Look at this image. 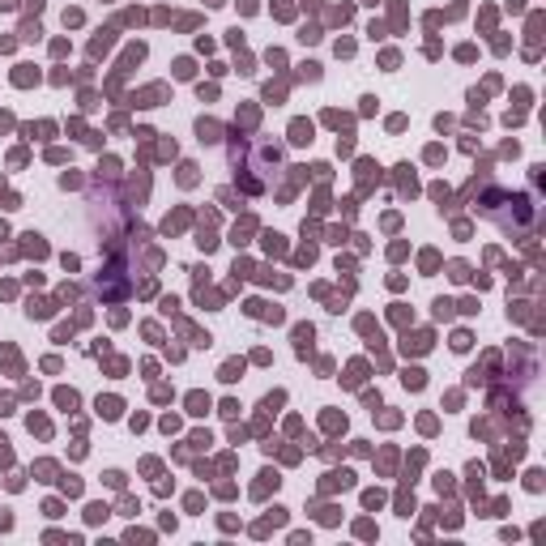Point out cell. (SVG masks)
I'll return each mask as SVG.
<instances>
[{
	"mask_svg": "<svg viewBox=\"0 0 546 546\" xmlns=\"http://www.w3.org/2000/svg\"><path fill=\"white\" fill-rule=\"evenodd\" d=\"M290 141H299V145H303V141H311V124H303V120H299V124L290 128Z\"/></svg>",
	"mask_w": 546,
	"mask_h": 546,
	"instance_id": "obj_1",
	"label": "cell"
},
{
	"mask_svg": "<svg viewBox=\"0 0 546 546\" xmlns=\"http://www.w3.org/2000/svg\"><path fill=\"white\" fill-rule=\"evenodd\" d=\"M188 406H192V414H201V410H205V406H209V401H205V397H201V393H192V397H188Z\"/></svg>",
	"mask_w": 546,
	"mask_h": 546,
	"instance_id": "obj_2",
	"label": "cell"
},
{
	"mask_svg": "<svg viewBox=\"0 0 546 546\" xmlns=\"http://www.w3.org/2000/svg\"><path fill=\"white\" fill-rule=\"evenodd\" d=\"M98 410H103L107 418H116V414H120V401H98Z\"/></svg>",
	"mask_w": 546,
	"mask_h": 546,
	"instance_id": "obj_3",
	"label": "cell"
},
{
	"mask_svg": "<svg viewBox=\"0 0 546 546\" xmlns=\"http://www.w3.org/2000/svg\"><path fill=\"white\" fill-rule=\"evenodd\" d=\"M406 384L410 388H423V371H406Z\"/></svg>",
	"mask_w": 546,
	"mask_h": 546,
	"instance_id": "obj_4",
	"label": "cell"
},
{
	"mask_svg": "<svg viewBox=\"0 0 546 546\" xmlns=\"http://www.w3.org/2000/svg\"><path fill=\"white\" fill-rule=\"evenodd\" d=\"M0 9H13V0H0Z\"/></svg>",
	"mask_w": 546,
	"mask_h": 546,
	"instance_id": "obj_5",
	"label": "cell"
}]
</instances>
